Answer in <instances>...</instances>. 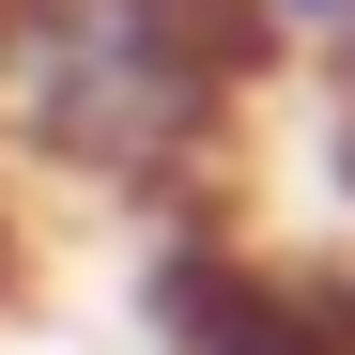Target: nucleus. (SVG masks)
Here are the masks:
<instances>
[{"label":"nucleus","instance_id":"f257e3e1","mask_svg":"<svg viewBox=\"0 0 355 355\" xmlns=\"http://www.w3.org/2000/svg\"><path fill=\"white\" fill-rule=\"evenodd\" d=\"M278 78L263 0H0V155L124 216H201Z\"/></svg>","mask_w":355,"mask_h":355},{"label":"nucleus","instance_id":"f03ea898","mask_svg":"<svg viewBox=\"0 0 355 355\" xmlns=\"http://www.w3.org/2000/svg\"><path fill=\"white\" fill-rule=\"evenodd\" d=\"M139 309H155L170 355H355V263L248 248V232H216V201H201V216H155Z\"/></svg>","mask_w":355,"mask_h":355},{"label":"nucleus","instance_id":"7ed1b4c3","mask_svg":"<svg viewBox=\"0 0 355 355\" xmlns=\"http://www.w3.org/2000/svg\"><path fill=\"white\" fill-rule=\"evenodd\" d=\"M278 62H355V0H263Z\"/></svg>","mask_w":355,"mask_h":355},{"label":"nucleus","instance_id":"20e7f679","mask_svg":"<svg viewBox=\"0 0 355 355\" xmlns=\"http://www.w3.org/2000/svg\"><path fill=\"white\" fill-rule=\"evenodd\" d=\"M31 293V201H16V155H0V309Z\"/></svg>","mask_w":355,"mask_h":355},{"label":"nucleus","instance_id":"39448f33","mask_svg":"<svg viewBox=\"0 0 355 355\" xmlns=\"http://www.w3.org/2000/svg\"><path fill=\"white\" fill-rule=\"evenodd\" d=\"M340 124H355V62H340Z\"/></svg>","mask_w":355,"mask_h":355}]
</instances>
